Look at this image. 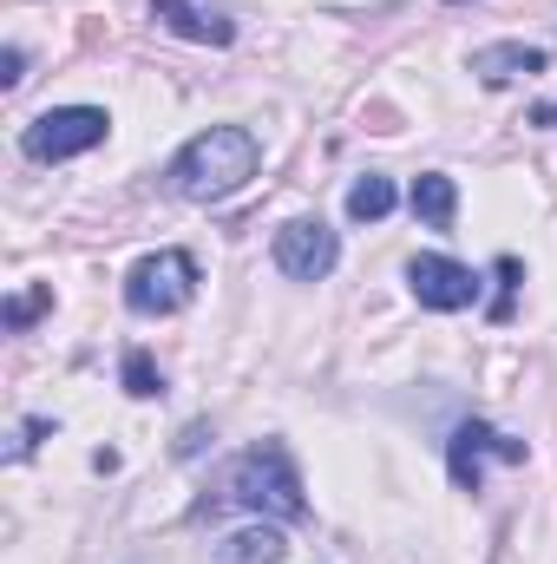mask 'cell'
Returning a JSON list of instances; mask_svg holds the SVG:
<instances>
[{
    "label": "cell",
    "mask_w": 557,
    "mask_h": 564,
    "mask_svg": "<svg viewBox=\"0 0 557 564\" xmlns=\"http://www.w3.org/2000/svg\"><path fill=\"white\" fill-rule=\"evenodd\" d=\"M452 7H466V0H452Z\"/></svg>",
    "instance_id": "19"
},
{
    "label": "cell",
    "mask_w": 557,
    "mask_h": 564,
    "mask_svg": "<svg viewBox=\"0 0 557 564\" xmlns=\"http://www.w3.org/2000/svg\"><path fill=\"white\" fill-rule=\"evenodd\" d=\"M46 308H53V282H33V289H20V295H7V308H0V322H7L13 335H20V328H26L33 315H46Z\"/></svg>",
    "instance_id": "14"
},
{
    "label": "cell",
    "mask_w": 557,
    "mask_h": 564,
    "mask_svg": "<svg viewBox=\"0 0 557 564\" xmlns=\"http://www.w3.org/2000/svg\"><path fill=\"white\" fill-rule=\"evenodd\" d=\"M407 282H414L419 308H439V315H452V308H472L479 302V276L466 270V263H452V257H414L407 263Z\"/></svg>",
    "instance_id": "7"
},
{
    "label": "cell",
    "mask_w": 557,
    "mask_h": 564,
    "mask_svg": "<svg viewBox=\"0 0 557 564\" xmlns=\"http://www.w3.org/2000/svg\"><path fill=\"white\" fill-rule=\"evenodd\" d=\"M151 20H164L177 40H197V46H230L237 40V20L204 7V0H151Z\"/></svg>",
    "instance_id": "8"
},
{
    "label": "cell",
    "mask_w": 557,
    "mask_h": 564,
    "mask_svg": "<svg viewBox=\"0 0 557 564\" xmlns=\"http://www.w3.org/2000/svg\"><path fill=\"white\" fill-rule=\"evenodd\" d=\"M190 295H197V263L184 250H157V257L132 263V276H125L132 315H177V308H190Z\"/></svg>",
    "instance_id": "3"
},
{
    "label": "cell",
    "mask_w": 557,
    "mask_h": 564,
    "mask_svg": "<svg viewBox=\"0 0 557 564\" xmlns=\"http://www.w3.org/2000/svg\"><path fill=\"white\" fill-rule=\"evenodd\" d=\"M532 126H545V132H557V99H551V106H538V112H532Z\"/></svg>",
    "instance_id": "18"
},
{
    "label": "cell",
    "mask_w": 557,
    "mask_h": 564,
    "mask_svg": "<svg viewBox=\"0 0 557 564\" xmlns=\"http://www.w3.org/2000/svg\"><path fill=\"white\" fill-rule=\"evenodd\" d=\"M119 381H125V394H132V401H157V394H164V375L151 368V355H144V348H125Z\"/></svg>",
    "instance_id": "13"
},
{
    "label": "cell",
    "mask_w": 557,
    "mask_h": 564,
    "mask_svg": "<svg viewBox=\"0 0 557 564\" xmlns=\"http://www.w3.org/2000/svg\"><path fill=\"white\" fill-rule=\"evenodd\" d=\"M414 217L419 224H433V230H452V217H459V184L446 177V171H419L414 177Z\"/></svg>",
    "instance_id": "10"
},
{
    "label": "cell",
    "mask_w": 557,
    "mask_h": 564,
    "mask_svg": "<svg viewBox=\"0 0 557 564\" xmlns=\"http://www.w3.org/2000/svg\"><path fill=\"white\" fill-rule=\"evenodd\" d=\"M545 66H551V53L545 46H525V40H499V46H479L472 53V73L485 86H518V79H532Z\"/></svg>",
    "instance_id": "9"
},
{
    "label": "cell",
    "mask_w": 557,
    "mask_h": 564,
    "mask_svg": "<svg viewBox=\"0 0 557 564\" xmlns=\"http://www.w3.org/2000/svg\"><path fill=\"white\" fill-rule=\"evenodd\" d=\"M217 558H223V564H282V558H288V539H282L276 525H250V532L223 539V545H217Z\"/></svg>",
    "instance_id": "11"
},
{
    "label": "cell",
    "mask_w": 557,
    "mask_h": 564,
    "mask_svg": "<svg viewBox=\"0 0 557 564\" xmlns=\"http://www.w3.org/2000/svg\"><path fill=\"white\" fill-rule=\"evenodd\" d=\"M112 132V119L99 112V106H53V112H40L20 144H26V158H40V164H59V158H79V151H92V144H106Z\"/></svg>",
    "instance_id": "4"
},
{
    "label": "cell",
    "mask_w": 557,
    "mask_h": 564,
    "mask_svg": "<svg viewBox=\"0 0 557 564\" xmlns=\"http://www.w3.org/2000/svg\"><path fill=\"white\" fill-rule=\"evenodd\" d=\"M230 506L270 512V519H308V492H302V473H295L288 446L263 440V446H250V453H237L223 466V479L204 499V512H230Z\"/></svg>",
    "instance_id": "2"
},
{
    "label": "cell",
    "mask_w": 557,
    "mask_h": 564,
    "mask_svg": "<svg viewBox=\"0 0 557 564\" xmlns=\"http://www.w3.org/2000/svg\"><path fill=\"white\" fill-rule=\"evenodd\" d=\"M256 164H263L256 132H243V126H210V132H197V139L171 158L164 184H171L177 197H190V204H223V197H237V191L256 177Z\"/></svg>",
    "instance_id": "1"
},
{
    "label": "cell",
    "mask_w": 557,
    "mask_h": 564,
    "mask_svg": "<svg viewBox=\"0 0 557 564\" xmlns=\"http://www.w3.org/2000/svg\"><path fill=\"white\" fill-rule=\"evenodd\" d=\"M394 204H401V197H394V184H387V177H361V184L348 191V217H354V224H381Z\"/></svg>",
    "instance_id": "12"
},
{
    "label": "cell",
    "mask_w": 557,
    "mask_h": 564,
    "mask_svg": "<svg viewBox=\"0 0 557 564\" xmlns=\"http://www.w3.org/2000/svg\"><path fill=\"white\" fill-rule=\"evenodd\" d=\"M20 79H26V53H20V46H7V53H0V86L13 93Z\"/></svg>",
    "instance_id": "17"
},
{
    "label": "cell",
    "mask_w": 557,
    "mask_h": 564,
    "mask_svg": "<svg viewBox=\"0 0 557 564\" xmlns=\"http://www.w3.org/2000/svg\"><path fill=\"white\" fill-rule=\"evenodd\" d=\"M40 433H46V421H20V433H13V440H7V459H26V453H33V440H40Z\"/></svg>",
    "instance_id": "16"
},
{
    "label": "cell",
    "mask_w": 557,
    "mask_h": 564,
    "mask_svg": "<svg viewBox=\"0 0 557 564\" xmlns=\"http://www.w3.org/2000/svg\"><path fill=\"white\" fill-rule=\"evenodd\" d=\"M341 263V237L321 217H288L276 230V270L288 282H321Z\"/></svg>",
    "instance_id": "6"
},
{
    "label": "cell",
    "mask_w": 557,
    "mask_h": 564,
    "mask_svg": "<svg viewBox=\"0 0 557 564\" xmlns=\"http://www.w3.org/2000/svg\"><path fill=\"white\" fill-rule=\"evenodd\" d=\"M485 459H525V440H512V433H499V426L485 421H459L452 426V440H446V473H452V486L459 492H479V479H485Z\"/></svg>",
    "instance_id": "5"
},
{
    "label": "cell",
    "mask_w": 557,
    "mask_h": 564,
    "mask_svg": "<svg viewBox=\"0 0 557 564\" xmlns=\"http://www.w3.org/2000/svg\"><path fill=\"white\" fill-rule=\"evenodd\" d=\"M512 289H518V257H499V302H492V315H499V322L512 315Z\"/></svg>",
    "instance_id": "15"
}]
</instances>
